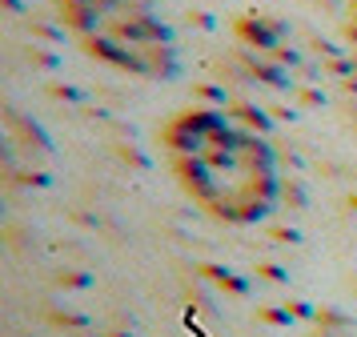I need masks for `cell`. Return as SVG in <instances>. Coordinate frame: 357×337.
I'll return each mask as SVG.
<instances>
[{"label": "cell", "mask_w": 357, "mask_h": 337, "mask_svg": "<svg viewBox=\"0 0 357 337\" xmlns=\"http://www.w3.org/2000/svg\"><path fill=\"white\" fill-rule=\"evenodd\" d=\"M233 112L241 117L245 125H253V128H257V133H269V117H265V112H261V109H253V105H237V109H233Z\"/></svg>", "instance_id": "6da1fadb"}, {"label": "cell", "mask_w": 357, "mask_h": 337, "mask_svg": "<svg viewBox=\"0 0 357 337\" xmlns=\"http://www.w3.org/2000/svg\"><path fill=\"white\" fill-rule=\"evenodd\" d=\"M197 93L205 96V100H221V105H225V89H217V84H201Z\"/></svg>", "instance_id": "7a4b0ae2"}, {"label": "cell", "mask_w": 357, "mask_h": 337, "mask_svg": "<svg viewBox=\"0 0 357 337\" xmlns=\"http://www.w3.org/2000/svg\"><path fill=\"white\" fill-rule=\"evenodd\" d=\"M354 205H357V197H354Z\"/></svg>", "instance_id": "3957f363"}]
</instances>
